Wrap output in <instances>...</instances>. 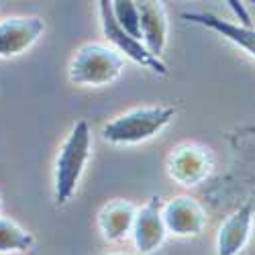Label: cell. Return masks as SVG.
<instances>
[{"instance_id":"obj_11","label":"cell","mask_w":255,"mask_h":255,"mask_svg":"<svg viewBox=\"0 0 255 255\" xmlns=\"http://www.w3.org/2000/svg\"><path fill=\"white\" fill-rule=\"evenodd\" d=\"M137 210L139 208L133 202L127 200H111L106 206H102L98 212V229L102 237L111 243L131 237Z\"/></svg>"},{"instance_id":"obj_4","label":"cell","mask_w":255,"mask_h":255,"mask_svg":"<svg viewBox=\"0 0 255 255\" xmlns=\"http://www.w3.org/2000/svg\"><path fill=\"white\" fill-rule=\"evenodd\" d=\"M98 12H100V27H102V35L106 37V41L113 45V49H117L123 57H129L131 61L139 63V66L151 70L159 76H165L167 74V66L155 55H151V51L145 47L143 41L131 37L129 33H127L119 23L117 18L113 14V6L111 2H106V0H102V2H98Z\"/></svg>"},{"instance_id":"obj_12","label":"cell","mask_w":255,"mask_h":255,"mask_svg":"<svg viewBox=\"0 0 255 255\" xmlns=\"http://www.w3.org/2000/svg\"><path fill=\"white\" fill-rule=\"evenodd\" d=\"M139 18H141V41L151 55L161 59V53L167 45V14L161 2L143 0L137 2Z\"/></svg>"},{"instance_id":"obj_6","label":"cell","mask_w":255,"mask_h":255,"mask_svg":"<svg viewBox=\"0 0 255 255\" xmlns=\"http://www.w3.org/2000/svg\"><path fill=\"white\" fill-rule=\"evenodd\" d=\"M161 198L159 196H151L139 210L135 217V225H133V233L131 239L135 245V251L139 255H147L153 253L157 247L163 245L167 229L163 225V217H161Z\"/></svg>"},{"instance_id":"obj_13","label":"cell","mask_w":255,"mask_h":255,"mask_svg":"<svg viewBox=\"0 0 255 255\" xmlns=\"http://www.w3.org/2000/svg\"><path fill=\"white\" fill-rule=\"evenodd\" d=\"M33 245H35V239L29 231H25L10 219L0 217V253L27 251Z\"/></svg>"},{"instance_id":"obj_2","label":"cell","mask_w":255,"mask_h":255,"mask_svg":"<svg viewBox=\"0 0 255 255\" xmlns=\"http://www.w3.org/2000/svg\"><path fill=\"white\" fill-rule=\"evenodd\" d=\"M176 117V109L167 104L137 106L102 127V137L113 145H137L159 135Z\"/></svg>"},{"instance_id":"obj_7","label":"cell","mask_w":255,"mask_h":255,"mask_svg":"<svg viewBox=\"0 0 255 255\" xmlns=\"http://www.w3.org/2000/svg\"><path fill=\"white\" fill-rule=\"evenodd\" d=\"M45 29L39 16H6L0 20V57H14L37 43Z\"/></svg>"},{"instance_id":"obj_5","label":"cell","mask_w":255,"mask_h":255,"mask_svg":"<svg viewBox=\"0 0 255 255\" xmlns=\"http://www.w3.org/2000/svg\"><path fill=\"white\" fill-rule=\"evenodd\" d=\"M212 169V157L200 145H180L167 159V174L180 186L202 184Z\"/></svg>"},{"instance_id":"obj_3","label":"cell","mask_w":255,"mask_h":255,"mask_svg":"<svg viewBox=\"0 0 255 255\" xmlns=\"http://www.w3.org/2000/svg\"><path fill=\"white\" fill-rule=\"evenodd\" d=\"M125 70V57L104 43H84L70 61V82L84 88L113 84Z\"/></svg>"},{"instance_id":"obj_10","label":"cell","mask_w":255,"mask_h":255,"mask_svg":"<svg viewBox=\"0 0 255 255\" xmlns=\"http://www.w3.org/2000/svg\"><path fill=\"white\" fill-rule=\"evenodd\" d=\"M182 18H186L188 23H192V25H200L204 29L219 33L221 37H225L229 41V43L237 45L239 49H243L247 55H251L255 59V27L233 23V20L221 18L212 12H202V10L182 12Z\"/></svg>"},{"instance_id":"obj_15","label":"cell","mask_w":255,"mask_h":255,"mask_svg":"<svg viewBox=\"0 0 255 255\" xmlns=\"http://www.w3.org/2000/svg\"><path fill=\"white\" fill-rule=\"evenodd\" d=\"M98 255H129V253H98Z\"/></svg>"},{"instance_id":"obj_9","label":"cell","mask_w":255,"mask_h":255,"mask_svg":"<svg viewBox=\"0 0 255 255\" xmlns=\"http://www.w3.org/2000/svg\"><path fill=\"white\" fill-rule=\"evenodd\" d=\"M253 217L255 210L249 202L231 212L217 233V255H239L247 247L253 231Z\"/></svg>"},{"instance_id":"obj_14","label":"cell","mask_w":255,"mask_h":255,"mask_svg":"<svg viewBox=\"0 0 255 255\" xmlns=\"http://www.w3.org/2000/svg\"><path fill=\"white\" fill-rule=\"evenodd\" d=\"M111 6H113V14L117 18V23L131 37L141 41V18H139L137 2H131V0H115V2H111Z\"/></svg>"},{"instance_id":"obj_1","label":"cell","mask_w":255,"mask_h":255,"mask_svg":"<svg viewBox=\"0 0 255 255\" xmlns=\"http://www.w3.org/2000/svg\"><path fill=\"white\" fill-rule=\"evenodd\" d=\"M92 153V131L86 119H80L63 139L53 169V198L57 206L68 204L84 176Z\"/></svg>"},{"instance_id":"obj_8","label":"cell","mask_w":255,"mask_h":255,"mask_svg":"<svg viewBox=\"0 0 255 255\" xmlns=\"http://www.w3.org/2000/svg\"><path fill=\"white\" fill-rule=\"evenodd\" d=\"M161 217L167 233L176 237H194L200 235L206 215L202 206L190 196H174L161 206Z\"/></svg>"}]
</instances>
